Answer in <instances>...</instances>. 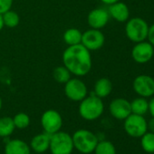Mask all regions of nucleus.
I'll return each instance as SVG.
<instances>
[{
    "mask_svg": "<svg viewBox=\"0 0 154 154\" xmlns=\"http://www.w3.org/2000/svg\"><path fill=\"white\" fill-rule=\"evenodd\" d=\"M63 64L77 77L87 75L93 66L91 51L82 44L70 45L63 53Z\"/></svg>",
    "mask_w": 154,
    "mask_h": 154,
    "instance_id": "1",
    "label": "nucleus"
},
{
    "mask_svg": "<svg viewBox=\"0 0 154 154\" xmlns=\"http://www.w3.org/2000/svg\"><path fill=\"white\" fill-rule=\"evenodd\" d=\"M104 111L103 99L95 94L87 95L80 102L78 112L80 116L85 121H95L100 118Z\"/></svg>",
    "mask_w": 154,
    "mask_h": 154,
    "instance_id": "2",
    "label": "nucleus"
},
{
    "mask_svg": "<svg viewBox=\"0 0 154 154\" xmlns=\"http://www.w3.org/2000/svg\"><path fill=\"white\" fill-rule=\"evenodd\" d=\"M72 138L74 149L83 154L93 153L99 141L95 133L86 129L77 130L72 135Z\"/></svg>",
    "mask_w": 154,
    "mask_h": 154,
    "instance_id": "3",
    "label": "nucleus"
},
{
    "mask_svg": "<svg viewBox=\"0 0 154 154\" xmlns=\"http://www.w3.org/2000/svg\"><path fill=\"white\" fill-rule=\"evenodd\" d=\"M149 27L148 23L140 17L129 18L125 25V34L130 41L136 44L147 39Z\"/></svg>",
    "mask_w": 154,
    "mask_h": 154,
    "instance_id": "4",
    "label": "nucleus"
},
{
    "mask_svg": "<svg viewBox=\"0 0 154 154\" xmlns=\"http://www.w3.org/2000/svg\"><path fill=\"white\" fill-rule=\"evenodd\" d=\"M72 135L59 131L51 135L49 150L52 154H72L73 150Z\"/></svg>",
    "mask_w": 154,
    "mask_h": 154,
    "instance_id": "5",
    "label": "nucleus"
},
{
    "mask_svg": "<svg viewBox=\"0 0 154 154\" xmlns=\"http://www.w3.org/2000/svg\"><path fill=\"white\" fill-rule=\"evenodd\" d=\"M123 121V129L130 137L140 138L146 131H148L147 120L144 116L131 113Z\"/></svg>",
    "mask_w": 154,
    "mask_h": 154,
    "instance_id": "6",
    "label": "nucleus"
},
{
    "mask_svg": "<svg viewBox=\"0 0 154 154\" xmlns=\"http://www.w3.org/2000/svg\"><path fill=\"white\" fill-rule=\"evenodd\" d=\"M64 94L72 102H81L88 95L86 85L79 78H71L64 84Z\"/></svg>",
    "mask_w": 154,
    "mask_h": 154,
    "instance_id": "7",
    "label": "nucleus"
},
{
    "mask_svg": "<svg viewBox=\"0 0 154 154\" xmlns=\"http://www.w3.org/2000/svg\"><path fill=\"white\" fill-rule=\"evenodd\" d=\"M41 126L44 131L50 135L61 131L63 126L62 115L56 110H46L41 116Z\"/></svg>",
    "mask_w": 154,
    "mask_h": 154,
    "instance_id": "8",
    "label": "nucleus"
},
{
    "mask_svg": "<svg viewBox=\"0 0 154 154\" xmlns=\"http://www.w3.org/2000/svg\"><path fill=\"white\" fill-rule=\"evenodd\" d=\"M132 88L139 96L150 98L154 95V78L147 74L138 75L133 80Z\"/></svg>",
    "mask_w": 154,
    "mask_h": 154,
    "instance_id": "9",
    "label": "nucleus"
},
{
    "mask_svg": "<svg viewBox=\"0 0 154 154\" xmlns=\"http://www.w3.org/2000/svg\"><path fill=\"white\" fill-rule=\"evenodd\" d=\"M105 42V36L100 29L90 28L83 33L82 45L89 51L101 49Z\"/></svg>",
    "mask_w": 154,
    "mask_h": 154,
    "instance_id": "10",
    "label": "nucleus"
},
{
    "mask_svg": "<svg viewBox=\"0 0 154 154\" xmlns=\"http://www.w3.org/2000/svg\"><path fill=\"white\" fill-rule=\"evenodd\" d=\"M154 55V47L148 41L136 43L131 49V57L137 63H146Z\"/></svg>",
    "mask_w": 154,
    "mask_h": 154,
    "instance_id": "11",
    "label": "nucleus"
},
{
    "mask_svg": "<svg viewBox=\"0 0 154 154\" xmlns=\"http://www.w3.org/2000/svg\"><path fill=\"white\" fill-rule=\"evenodd\" d=\"M109 112L113 118L123 121L131 113V102L124 98H115L110 103Z\"/></svg>",
    "mask_w": 154,
    "mask_h": 154,
    "instance_id": "12",
    "label": "nucleus"
},
{
    "mask_svg": "<svg viewBox=\"0 0 154 154\" xmlns=\"http://www.w3.org/2000/svg\"><path fill=\"white\" fill-rule=\"evenodd\" d=\"M110 15L107 9L98 8H94L87 16V23L91 28L94 29H102L109 22Z\"/></svg>",
    "mask_w": 154,
    "mask_h": 154,
    "instance_id": "13",
    "label": "nucleus"
},
{
    "mask_svg": "<svg viewBox=\"0 0 154 154\" xmlns=\"http://www.w3.org/2000/svg\"><path fill=\"white\" fill-rule=\"evenodd\" d=\"M107 10L110 17L113 18L117 22L124 23L130 18V9L123 2L118 1L114 4H112L109 6Z\"/></svg>",
    "mask_w": 154,
    "mask_h": 154,
    "instance_id": "14",
    "label": "nucleus"
},
{
    "mask_svg": "<svg viewBox=\"0 0 154 154\" xmlns=\"http://www.w3.org/2000/svg\"><path fill=\"white\" fill-rule=\"evenodd\" d=\"M4 151L5 154H31V148L25 140L13 139L6 143Z\"/></svg>",
    "mask_w": 154,
    "mask_h": 154,
    "instance_id": "15",
    "label": "nucleus"
},
{
    "mask_svg": "<svg viewBox=\"0 0 154 154\" xmlns=\"http://www.w3.org/2000/svg\"><path fill=\"white\" fill-rule=\"evenodd\" d=\"M51 135L46 132H42L35 135L30 141V148L35 153H44L49 149Z\"/></svg>",
    "mask_w": 154,
    "mask_h": 154,
    "instance_id": "16",
    "label": "nucleus"
},
{
    "mask_svg": "<svg viewBox=\"0 0 154 154\" xmlns=\"http://www.w3.org/2000/svg\"><path fill=\"white\" fill-rule=\"evenodd\" d=\"M112 91V83L109 78L102 77L98 79L94 86V94L101 99L108 97Z\"/></svg>",
    "mask_w": 154,
    "mask_h": 154,
    "instance_id": "17",
    "label": "nucleus"
},
{
    "mask_svg": "<svg viewBox=\"0 0 154 154\" xmlns=\"http://www.w3.org/2000/svg\"><path fill=\"white\" fill-rule=\"evenodd\" d=\"M82 36L83 33L78 28H68L65 30L63 35V39L64 43L70 46V45H80L82 43Z\"/></svg>",
    "mask_w": 154,
    "mask_h": 154,
    "instance_id": "18",
    "label": "nucleus"
},
{
    "mask_svg": "<svg viewBox=\"0 0 154 154\" xmlns=\"http://www.w3.org/2000/svg\"><path fill=\"white\" fill-rule=\"evenodd\" d=\"M131 113L144 116L149 110V101L147 98L139 96L131 102Z\"/></svg>",
    "mask_w": 154,
    "mask_h": 154,
    "instance_id": "19",
    "label": "nucleus"
},
{
    "mask_svg": "<svg viewBox=\"0 0 154 154\" xmlns=\"http://www.w3.org/2000/svg\"><path fill=\"white\" fill-rule=\"evenodd\" d=\"M16 127L13 122V118L4 116L0 118V137L8 138L13 134Z\"/></svg>",
    "mask_w": 154,
    "mask_h": 154,
    "instance_id": "20",
    "label": "nucleus"
},
{
    "mask_svg": "<svg viewBox=\"0 0 154 154\" xmlns=\"http://www.w3.org/2000/svg\"><path fill=\"white\" fill-rule=\"evenodd\" d=\"M53 77L56 83L64 85L66 84L71 78H72V73L63 64L56 66L53 71Z\"/></svg>",
    "mask_w": 154,
    "mask_h": 154,
    "instance_id": "21",
    "label": "nucleus"
},
{
    "mask_svg": "<svg viewBox=\"0 0 154 154\" xmlns=\"http://www.w3.org/2000/svg\"><path fill=\"white\" fill-rule=\"evenodd\" d=\"M140 145L145 152L154 154V132L146 131L140 137Z\"/></svg>",
    "mask_w": 154,
    "mask_h": 154,
    "instance_id": "22",
    "label": "nucleus"
},
{
    "mask_svg": "<svg viewBox=\"0 0 154 154\" xmlns=\"http://www.w3.org/2000/svg\"><path fill=\"white\" fill-rule=\"evenodd\" d=\"M94 154H116V148L110 140H99L94 150Z\"/></svg>",
    "mask_w": 154,
    "mask_h": 154,
    "instance_id": "23",
    "label": "nucleus"
},
{
    "mask_svg": "<svg viewBox=\"0 0 154 154\" xmlns=\"http://www.w3.org/2000/svg\"><path fill=\"white\" fill-rule=\"evenodd\" d=\"M3 17V21H4V26L9 28H14L17 27L19 23H20V17L19 15L13 11V10H8L2 14Z\"/></svg>",
    "mask_w": 154,
    "mask_h": 154,
    "instance_id": "24",
    "label": "nucleus"
},
{
    "mask_svg": "<svg viewBox=\"0 0 154 154\" xmlns=\"http://www.w3.org/2000/svg\"><path fill=\"white\" fill-rule=\"evenodd\" d=\"M13 122L16 129L24 130L30 125V117L26 112H18L13 117Z\"/></svg>",
    "mask_w": 154,
    "mask_h": 154,
    "instance_id": "25",
    "label": "nucleus"
},
{
    "mask_svg": "<svg viewBox=\"0 0 154 154\" xmlns=\"http://www.w3.org/2000/svg\"><path fill=\"white\" fill-rule=\"evenodd\" d=\"M13 2L14 0H0V14H4L10 10L13 6Z\"/></svg>",
    "mask_w": 154,
    "mask_h": 154,
    "instance_id": "26",
    "label": "nucleus"
},
{
    "mask_svg": "<svg viewBox=\"0 0 154 154\" xmlns=\"http://www.w3.org/2000/svg\"><path fill=\"white\" fill-rule=\"evenodd\" d=\"M148 42L152 45V46L154 47V24L151 25L149 27V32H148V36H147Z\"/></svg>",
    "mask_w": 154,
    "mask_h": 154,
    "instance_id": "27",
    "label": "nucleus"
},
{
    "mask_svg": "<svg viewBox=\"0 0 154 154\" xmlns=\"http://www.w3.org/2000/svg\"><path fill=\"white\" fill-rule=\"evenodd\" d=\"M148 112L151 115V117H154V95L150 97V100L149 101V110Z\"/></svg>",
    "mask_w": 154,
    "mask_h": 154,
    "instance_id": "28",
    "label": "nucleus"
},
{
    "mask_svg": "<svg viewBox=\"0 0 154 154\" xmlns=\"http://www.w3.org/2000/svg\"><path fill=\"white\" fill-rule=\"evenodd\" d=\"M147 128L149 131L154 132V117H151L149 121H147Z\"/></svg>",
    "mask_w": 154,
    "mask_h": 154,
    "instance_id": "29",
    "label": "nucleus"
},
{
    "mask_svg": "<svg viewBox=\"0 0 154 154\" xmlns=\"http://www.w3.org/2000/svg\"><path fill=\"white\" fill-rule=\"evenodd\" d=\"M101 1H102L103 4H105V5H107V6H110V5L114 4V3H116V2H118V1H121V0H101Z\"/></svg>",
    "mask_w": 154,
    "mask_h": 154,
    "instance_id": "30",
    "label": "nucleus"
},
{
    "mask_svg": "<svg viewBox=\"0 0 154 154\" xmlns=\"http://www.w3.org/2000/svg\"><path fill=\"white\" fill-rule=\"evenodd\" d=\"M4 21H3V17L2 14H0V31H1L4 28Z\"/></svg>",
    "mask_w": 154,
    "mask_h": 154,
    "instance_id": "31",
    "label": "nucleus"
},
{
    "mask_svg": "<svg viewBox=\"0 0 154 154\" xmlns=\"http://www.w3.org/2000/svg\"><path fill=\"white\" fill-rule=\"evenodd\" d=\"M2 106H3V101H2V98L0 96V111L2 109Z\"/></svg>",
    "mask_w": 154,
    "mask_h": 154,
    "instance_id": "32",
    "label": "nucleus"
}]
</instances>
